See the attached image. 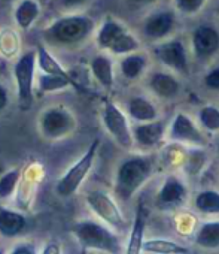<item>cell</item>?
<instances>
[{"label":"cell","mask_w":219,"mask_h":254,"mask_svg":"<svg viewBox=\"0 0 219 254\" xmlns=\"http://www.w3.org/2000/svg\"><path fill=\"white\" fill-rule=\"evenodd\" d=\"M152 172V165L145 157H130L124 160L115 178V191L121 200H129L146 183Z\"/></svg>","instance_id":"obj_1"},{"label":"cell","mask_w":219,"mask_h":254,"mask_svg":"<svg viewBox=\"0 0 219 254\" xmlns=\"http://www.w3.org/2000/svg\"><path fill=\"white\" fill-rule=\"evenodd\" d=\"M94 30V21L87 15H66L55 20L45 35L49 41L60 45H76L87 39Z\"/></svg>","instance_id":"obj_2"},{"label":"cell","mask_w":219,"mask_h":254,"mask_svg":"<svg viewBox=\"0 0 219 254\" xmlns=\"http://www.w3.org/2000/svg\"><path fill=\"white\" fill-rule=\"evenodd\" d=\"M72 232L82 250H100L107 253H118L121 250L117 235L100 223L84 220L73 224Z\"/></svg>","instance_id":"obj_3"},{"label":"cell","mask_w":219,"mask_h":254,"mask_svg":"<svg viewBox=\"0 0 219 254\" xmlns=\"http://www.w3.org/2000/svg\"><path fill=\"white\" fill-rule=\"evenodd\" d=\"M98 147H100V139L97 138V139H94L91 142V145L88 147L85 154L75 165H72L67 169V172L57 181L55 193H57L58 197L66 199V197L73 196L78 191V189L81 187V184L84 183L85 177L88 175V172L91 171V168L94 165Z\"/></svg>","instance_id":"obj_4"},{"label":"cell","mask_w":219,"mask_h":254,"mask_svg":"<svg viewBox=\"0 0 219 254\" xmlns=\"http://www.w3.org/2000/svg\"><path fill=\"white\" fill-rule=\"evenodd\" d=\"M97 44L115 54H129L139 48V41L117 20L107 18L97 33Z\"/></svg>","instance_id":"obj_5"},{"label":"cell","mask_w":219,"mask_h":254,"mask_svg":"<svg viewBox=\"0 0 219 254\" xmlns=\"http://www.w3.org/2000/svg\"><path fill=\"white\" fill-rule=\"evenodd\" d=\"M36 67V50L24 53L14 66V75L18 90V106L29 111L33 105V79Z\"/></svg>","instance_id":"obj_6"},{"label":"cell","mask_w":219,"mask_h":254,"mask_svg":"<svg viewBox=\"0 0 219 254\" xmlns=\"http://www.w3.org/2000/svg\"><path fill=\"white\" fill-rule=\"evenodd\" d=\"M41 132L48 139H60L75 129V117L64 106L58 105L46 109L41 117Z\"/></svg>","instance_id":"obj_7"},{"label":"cell","mask_w":219,"mask_h":254,"mask_svg":"<svg viewBox=\"0 0 219 254\" xmlns=\"http://www.w3.org/2000/svg\"><path fill=\"white\" fill-rule=\"evenodd\" d=\"M103 124L117 144L123 148H131L133 135L129 129V123L124 112L112 102H106L103 108Z\"/></svg>","instance_id":"obj_8"},{"label":"cell","mask_w":219,"mask_h":254,"mask_svg":"<svg viewBox=\"0 0 219 254\" xmlns=\"http://www.w3.org/2000/svg\"><path fill=\"white\" fill-rule=\"evenodd\" d=\"M87 203L107 224H111V226H114L117 229H123L126 226L124 217H123L121 211L118 209L117 203L106 193L98 191V190L88 193Z\"/></svg>","instance_id":"obj_9"},{"label":"cell","mask_w":219,"mask_h":254,"mask_svg":"<svg viewBox=\"0 0 219 254\" xmlns=\"http://www.w3.org/2000/svg\"><path fill=\"white\" fill-rule=\"evenodd\" d=\"M157 59L164 63L167 67L179 72L186 73L188 72V59H186V50L183 44L177 39L169 41L166 44H161L155 50Z\"/></svg>","instance_id":"obj_10"},{"label":"cell","mask_w":219,"mask_h":254,"mask_svg":"<svg viewBox=\"0 0 219 254\" xmlns=\"http://www.w3.org/2000/svg\"><path fill=\"white\" fill-rule=\"evenodd\" d=\"M186 197V189L182 181L176 177H167L161 186L155 203L160 209H173L183 203Z\"/></svg>","instance_id":"obj_11"},{"label":"cell","mask_w":219,"mask_h":254,"mask_svg":"<svg viewBox=\"0 0 219 254\" xmlns=\"http://www.w3.org/2000/svg\"><path fill=\"white\" fill-rule=\"evenodd\" d=\"M170 139L179 142H188L194 145H204V138L195 127L192 120L185 114H177L170 127Z\"/></svg>","instance_id":"obj_12"},{"label":"cell","mask_w":219,"mask_h":254,"mask_svg":"<svg viewBox=\"0 0 219 254\" xmlns=\"http://www.w3.org/2000/svg\"><path fill=\"white\" fill-rule=\"evenodd\" d=\"M192 48L197 57L206 59L219 50V33L210 26H200L192 33Z\"/></svg>","instance_id":"obj_13"},{"label":"cell","mask_w":219,"mask_h":254,"mask_svg":"<svg viewBox=\"0 0 219 254\" xmlns=\"http://www.w3.org/2000/svg\"><path fill=\"white\" fill-rule=\"evenodd\" d=\"M36 63L39 66V69L44 72V73H48V75H55V76H61V78H66L67 81H70L76 90H82L81 85L75 81V78L67 73V70L58 63L57 59H54V56L44 47V45H38L36 48Z\"/></svg>","instance_id":"obj_14"},{"label":"cell","mask_w":219,"mask_h":254,"mask_svg":"<svg viewBox=\"0 0 219 254\" xmlns=\"http://www.w3.org/2000/svg\"><path fill=\"white\" fill-rule=\"evenodd\" d=\"M131 135L139 145L152 148L161 141V138L164 135V123L157 121V120L145 121L143 124H139L134 127Z\"/></svg>","instance_id":"obj_15"},{"label":"cell","mask_w":219,"mask_h":254,"mask_svg":"<svg viewBox=\"0 0 219 254\" xmlns=\"http://www.w3.org/2000/svg\"><path fill=\"white\" fill-rule=\"evenodd\" d=\"M175 26V17L169 11H161L157 12L151 17L143 24V32L149 39H161L167 36Z\"/></svg>","instance_id":"obj_16"},{"label":"cell","mask_w":219,"mask_h":254,"mask_svg":"<svg viewBox=\"0 0 219 254\" xmlns=\"http://www.w3.org/2000/svg\"><path fill=\"white\" fill-rule=\"evenodd\" d=\"M41 14V6L36 0H20L14 11L15 23L20 29L29 30Z\"/></svg>","instance_id":"obj_17"},{"label":"cell","mask_w":219,"mask_h":254,"mask_svg":"<svg viewBox=\"0 0 219 254\" xmlns=\"http://www.w3.org/2000/svg\"><path fill=\"white\" fill-rule=\"evenodd\" d=\"M26 227V217L12 209H0V235L14 238Z\"/></svg>","instance_id":"obj_18"},{"label":"cell","mask_w":219,"mask_h":254,"mask_svg":"<svg viewBox=\"0 0 219 254\" xmlns=\"http://www.w3.org/2000/svg\"><path fill=\"white\" fill-rule=\"evenodd\" d=\"M91 72L100 85L112 88L114 85V64L112 60L104 54H98L91 60Z\"/></svg>","instance_id":"obj_19"},{"label":"cell","mask_w":219,"mask_h":254,"mask_svg":"<svg viewBox=\"0 0 219 254\" xmlns=\"http://www.w3.org/2000/svg\"><path fill=\"white\" fill-rule=\"evenodd\" d=\"M145 226H146V211L143 208V205H139L137 211H136V218L133 223V229H131V235L129 239V245H127V253L129 254H137L142 251V242H143V236H145Z\"/></svg>","instance_id":"obj_20"},{"label":"cell","mask_w":219,"mask_h":254,"mask_svg":"<svg viewBox=\"0 0 219 254\" xmlns=\"http://www.w3.org/2000/svg\"><path fill=\"white\" fill-rule=\"evenodd\" d=\"M151 88L157 96L163 99H172L179 93V82L172 75L155 73L151 78Z\"/></svg>","instance_id":"obj_21"},{"label":"cell","mask_w":219,"mask_h":254,"mask_svg":"<svg viewBox=\"0 0 219 254\" xmlns=\"http://www.w3.org/2000/svg\"><path fill=\"white\" fill-rule=\"evenodd\" d=\"M142 250L146 253H155V254H188L189 248L167 241V239H149L142 242Z\"/></svg>","instance_id":"obj_22"},{"label":"cell","mask_w":219,"mask_h":254,"mask_svg":"<svg viewBox=\"0 0 219 254\" xmlns=\"http://www.w3.org/2000/svg\"><path fill=\"white\" fill-rule=\"evenodd\" d=\"M129 114L137 121H152L157 118L155 106L145 97H133L129 102Z\"/></svg>","instance_id":"obj_23"},{"label":"cell","mask_w":219,"mask_h":254,"mask_svg":"<svg viewBox=\"0 0 219 254\" xmlns=\"http://www.w3.org/2000/svg\"><path fill=\"white\" fill-rule=\"evenodd\" d=\"M146 67V57L143 54H133L129 53L121 60V72L124 78L127 79H136L139 78Z\"/></svg>","instance_id":"obj_24"},{"label":"cell","mask_w":219,"mask_h":254,"mask_svg":"<svg viewBox=\"0 0 219 254\" xmlns=\"http://www.w3.org/2000/svg\"><path fill=\"white\" fill-rule=\"evenodd\" d=\"M195 242L203 248H218L219 247V221L204 223L195 235Z\"/></svg>","instance_id":"obj_25"},{"label":"cell","mask_w":219,"mask_h":254,"mask_svg":"<svg viewBox=\"0 0 219 254\" xmlns=\"http://www.w3.org/2000/svg\"><path fill=\"white\" fill-rule=\"evenodd\" d=\"M195 208L204 214H219V193L206 190L197 194Z\"/></svg>","instance_id":"obj_26"},{"label":"cell","mask_w":219,"mask_h":254,"mask_svg":"<svg viewBox=\"0 0 219 254\" xmlns=\"http://www.w3.org/2000/svg\"><path fill=\"white\" fill-rule=\"evenodd\" d=\"M38 81H39L38 82V88H39L41 93H52V91H58V90L67 88V87L75 88V85L70 81H67L66 78L55 76V75H48V73H44V72H42V75H39Z\"/></svg>","instance_id":"obj_27"},{"label":"cell","mask_w":219,"mask_h":254,"mask_svg":"<svg viewBox=\"0 0 219 254\" xmlns=\"http://www.w3.org/2000/svg\"><path fill=\"white\" fill-rule=\"evenodd\" d=\"M198 117H200L201 124L206 127L207 130H210V132L219 130V109L218 108L207 105V106L201 108Z\"/></svg>","instance_id":"obj_28"},{"label":"cell","mask_w":219,"mask_h":254,"mask_svg":"<svg viewBox=\"0 0 219 254\" xmlns=\"http://www.w3.org/2000/svg\"><path fill=\"white\" fill-rule=\"evenodd\" d=\"M18 180H20V171L18 169H12L0 178V199H6V197L12 196V193L15 191Z\"/></svg>","instance_id":"obj_29"},{"label":"cell","mask_w":219,"mask_h":254,"mask_svg":"<svg viewBox=\"0 0 219 254\" xmlns=\"http://www.w3.org/2000/svg\"><path fill=\"white\" fill-rule=\"evenodd\" d=\"M206 0H176V6L180 12L186 15H192L201 9Z\"/></svg>","instance_id":"obj_30"},{"label":"cell","mask_w":219,"mask_h":254,"mask_svg":"<svg viewBox=\"0 0 219 254\" xmlns=\"http://www.w3.org/2000/svg\"><path fill=\"white\" fill-rule=\"evenodd\" d=\"M204 84L209 90H219V66L212 69L204 76Z\"/></svg>","instance_id":"obj_31"},{"label":"cell","mask_w":219,"mask_h":254,"mask_svg":"<svg viewBox=\"0 0 219 254\" xmlns=\"http://www.w3.org/2000/svg\"><path fill=\"white\" fill-rule=\"evenodd\" d=\"M12 253H14V254H33V253H36V248H35L32 244L24 242V244L15 245L14 250H12Z\"/></svg>","instance_id":"obj_32"},{"label":"cell","mask_w":219,"mask_h":254,"mask_svg":"<svg viewBox=\"0 0 219 254\" xmlns=\"http://www.w3.org/2000/svg\"><path fill=\"white\" fill-rule=\"evenodd\" d=\"M88 0H58L60 6L63 8H67V9H72V8H79L82 5H85Z\"/></svg>","instance_id":"obj_33"},{"label":"cell","mask_w":219,"mask_h":254,"mask_svg":"<svg viewBox=\"0 0 219 254\" xmlns=\"http://www.w3.org/2000/svg\"><path fill=\"white\" fill-rule=\"evenodd\" d=\"M9 103V94H8V90L0 85V111H3Z\"/></svg>","instance_id":"obj_34"},{"label":"cell","mask_w":219,"mask_h":254,"mask_svg":"<svg viewBox=\"0 0 219 254\" xmlns=\"http://www.w3.org/2000/svg\"><path fill=\"white\" fill-rule=\"evenodd\" d=\"M42 253H44V254H48V253H55V254H58V253H61V251H60V247H58L57 244H49V245L45 247V250H44Z\"/></svg>","instance_id":"obj_35"},{"label":"cell","mask_w":219,"mask_h":254,"mask_svg":"<svg viewBox=\"0 0 219 254\" xmlns=\"http://www.w3.org/2000/svg\"><path fill=\"white\" fill-rule=\"evenodd\" d=\"M133 2H136V3H152V2H155V0H133Z\"/></svg>","instance_id":"obj_36"}]
</instances>
